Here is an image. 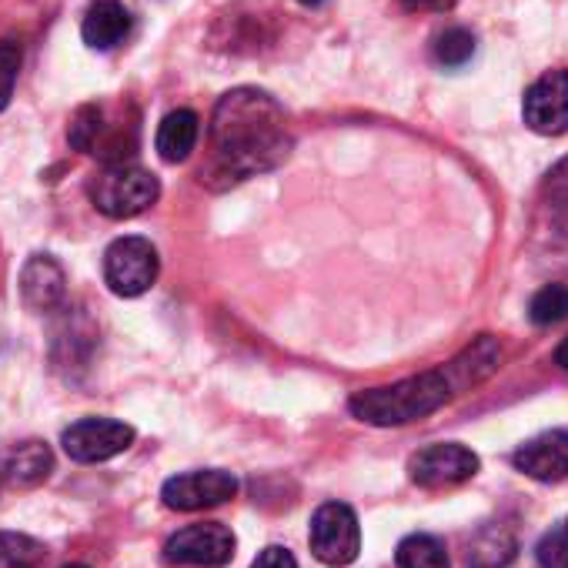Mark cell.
<instances>
[{
    "label": "cell",
    "instance_id": "cell-23",
    "mask_svg": "<svg viewBox=\"0 0 568 568\" xmlns=\"http://www.w3.org/2000/svg\"><path fill=\"white\" fill-rule=\"evenodd\" d=\"M541 191H545V197H548L551 207H555V204H568V158H561V161L548 171Z\"/></svg>",
    "mask_w": 568,
    "mask_h": 568
},
{
    "label": "cell",
    "instance_id": "cell-11",
    "mask_svg": "<svg viewBox=\"0 0 568 568\" xmlns=\"http://www.w3.org/2000/svg\"><path fill=\"white\" fill-rule=\"evenodd\" d=\"M515 468L535 481H565L568 478V432L551 428L525 442L511 455Z\"/></svg>",
    "mask_w": 568,
    "mask_h": 568
},
{
    "label": "cell",
    "instance_id": "cell-2",
    "mask_svg": "<svg viewBox=\"0 0 568 568\" xmlns=\"http://www.w3.org/2000/svg\"><path fill=\"white\" fill-rule=\"evenodd\" d=\"M498 358H501L498 342L491 335H481L471 348H465L445 368L422 372V375H412V378L395 382V385H385V388L358 392L348 402V408H352L355 418H362L368 425H378V428L408 425V422H418V418L435 415L458 392L485 382L498 368Z\"/></svg>",
    "mask_w": 568,
    "mask_h": 568
},
{
    "label": "cell",
    "instance_id": "cell-9",
    "mask_svg": "<svg viewBox=\"0 0 568 568\" xmlns=\"http://www.w3.org/2000/svg\"><path fill=\"white\" fill-rule=\"evenodd\" d=\"M408 475L422 488H452L478 475V455L458 442H438L412 455Z\"/></svg>",
    "mask_w": 568,
    "mask_h": 568
},
{
    "label": "cell",
    "instance_id": "cell-21",
    "mask_svg": "<svg viewBox=\"0 0 568 568\" xmlns=\"http://www.w3.org/2000/svg\"><path fill=\"white\" fill-rule=\"evenodd\" d=\"M535 558L541 568H568V528H551L538 538Z\"/></svg>",
    "mask_w": 568,
    "mask_h": 568
},
{
    "label": "cell",
    "instance_id": "cell-10",
    "mask_svg": "<svg viewBox=\"0 0 568 568\" xmlns=\"http://www.w3.org/2000/svg\"><path fill=\"white\" fill-rule=\"evenodd\" d=\"M525 124L541 138H558L568 131V71L541 74L521 101Z\"/></svg>",
    "mask_w": 568,
    "mask_h": 568
},
{
    "label": "cell",
    "instance_id": "cell-13",
    "mask_svg": "<svg viewBox=\"0 0 568 568\" xmlns=\"http://www.w3.org/2000/svg\"><path fill=\"white\" fill-rule=\"evenodd\" d=\"M51 471H54V455H51L48 442H38V438L8 448L4 458H0V478L14 488H34Z\"/></svg>",
    "mask_w": 568,
    "mask_h": 568
},
{
    "label": "cell",
    "instance_id": "cell-26",
    "mask_svg": "<svg viewBox=\"0 0 568 568\" xmlns=\"http://www.w3.org/2000/svg\"><path fill=\"white\" fill-rule=\"evenodd\" d=\"M555 362H558V365H561V368L568 372V338H565V342L558 345V352H555Z\"/></svg>",
    "mask_w": 568,
    "mask_h": 568
},
{
    "label": "cell",
    "instance_id": "cell-3",
    "mask_svg": "<svg viewBox=\"0 0 568 568\" xmlns=\"http://www.w3.org/2000/svg\"><path fill=\"white\" fill-rule=\"evenodd\" d=\"M161 197V184L151 171L138 164H108L91 181V201L101 214L114 221H128L144 214Z\"/></svg>",
    "mask_w": 568,
    "mask_h": 568
},
{
    "label": "cell",
    "instance_id": "cell-15",
    "mask_svg": "<svg viewBox=\"0 0 568 568\" xmlns=\"http://www.w3.org/2000/svg\"><path fill=\"white\" fill-rule=\"evenodd\" d=\"M197 134H201V118L194 111H187V108H178L161 121L154 148L168 164H181V161L191 158V151L197 144Z\"/></svg>",
    "mask_w": 568,
    "mask_h": 568
},
{
    "label": "cell",
    "instance_id": "cell-25",
    "mask_svg": "<svg viewBox=\"0 0 568 568\" xmlns=\"http://www.w3.org/2000/svg\"><path fill=\"white\" fill-rule=\"evenodd\" d=\"M551 217H555L558 234H565V237H568V204H555V207H551Z\"/></svg>",
    "mask_w": 568,
    "mask_h": 568
},
{
    "label": "cell",
    "instance_id": "cell-7",
    "mask_svg": "<svg viewBox=\"0 0 568 568\" xmlns=\"http://www.w3.org/2000/svg\"><path fill=\"white\" fill-rule=\"evenodd\" d=\"M237 495V478L221 468H201V471H184L164 481L161 498L174 511H204L231 501Z\"/></svg>",
    "mask_w": 568,
    "mask_h": 568
},
{
    "label": "cell",
    "instance_id": "cell-18",
    "mask_svg": "<svg viewBox=\"0 0 568 568\" xmlns=\"http://www.w3.org/2000/svg\"><path fill=\"white\" fill-rule=\"evenodd\" d=\"M44 558V541L24 531H0V568H41Z\"/></svg>",
    "mask_w": 568,
    "mask_h": 568
},
{
    "label": "cell",
    "instance_id": "cell-4",
    "mask_svg": "<svg viewBox=\"0 0 568 568\" xmlns=\"http://www.w3.org/2000/svg\"><path fill=\"white\" fill-rule=\"evenodd\" d=\"M161 257L148 237H118L104 251V284L118 298H141L158 281Z\"/></svg>",
    "mask_w": 568,
    "mask_h": 568
},
{
    "label": "cell",
    "instance_id": "cell-8",
    "mask_svg": "<svg viewBox=\"0 0 568 568\" xmlns=\"http://www.w3.org/2000/svg\"><path fill=\"white\" fill-rule=\"evenodd\" d=\"M61 445L74 462L98 465L128 452L134 445V428L114 418H81L64 432Z\"/></svg>",
    "mask_w": 568,
    "mask_h": 568
},
{
    "label": "cell",
    "instance_id": "cell-14",
    "mask_svg": "<svg viewBox=\"0 0 568 568\" xmlns=\"http://www.w3.org/2000/svg\"><path fill=\"white\" fill-rule=\"evenodd\" d=\"M128 31H131V14L121 0H94L84 14V24H81V38L94 51L118 48L128 38Z\"/></svg>",
    "mask_w": 568,
    "mask_h": 568
},
{
    "label": "cell",
    "instance_id": "cell-19",
    "mask_svg": "<svg viewBox=\"0 0 568 568\" xmlns=\"http://www.w3.org/2000/svg\"><path fill=\"white\" fill-rule=\"evenodd\" d=\"M475 58V34L465 28H448L435 41V61L442 68H465Z\"/></svg>",
    "mask_w": 568,
    "mask_h": 568
},
{
    "label": "cell",
    "instance_id": "cell-27",
    "mask_svg": "<svg viewBox=\"0 0 568 568\" xmlns=\"http://www.w3.org/2000/svg\"><path fill=\"white\" fill-rule=\"evenodd\" d=\"M305 8H318V4H325V0H302Z\"/></svg>",
    "mask_w": 568,
    "mask_h": 568
},
{
    "label": "cell",
    "instance_id": "cell-5",
    "mask_svg": "<svg viewBox=\"0 0 568 568\" xmlns=\"http://www.w3.org/2000/svg\"><path fill=\"white\" fill-rule=\"evenodd\" d=\"M312 551L318 561L332 568H345L358 558L362 551V525L352 505L345 501H325L312 515V531H308Z\"/></svg>",
    "mask_w": 568,
    "mask_h": 568
},
{
    "label": "cell",
    "instance_id": "cell-22",
    "mask_svg": "<svg viewBox=\"0 0 568 568\" xmlns=\"http://www.w3.org/2000/svg\"><path fill=\"white\" fill-rule=\"evenodd\" d=\"M18 71H21V48L11 41H0V111H8L14 98Z\"/></svg>",
    "mask_w": 568,
    "mask_h": 568
},
{
    "label": "cell",
    "instance_id": "cell-17",
    "mask_svg": "<svg viewBox=\"0 0 568 568\" xmlns=\"http://www.w3.org/2000/svg\"><path fill=\"white\" fill-rule=\"evenodd\" d=\"M398 568H452L448 561V551H445V541L435 538V535H408L398 551Z\"/></svg>",
    "mask_w": 568,
    "mask_h": 568
},
{
    "label": "cell",
    "instance_id": "cell-29",
    "mask_svg": "<svg viewBox=\"0 0 568 568\" xmlns=\"http://www.w3.org/2000/svg\"><path fill=\"white\" fill-rule=\"evenodd\" d=\"M565 528H568V521H565Z\"/></svg>",
    "mask_w": 568,
    "mask_h": 568
},
{
    "label": "cell",
    "instance_id": "cell-20",
    "mask_svg": "<svg viewBox=\"0 0 568 568\" xmlns=\"http://www.w3.org/2000/svg\"><path fill=\"white\" fill-rule=\"evenodd\" d=\"M528 318L535 325H558L561 318H568V288L565 284H545V288L531 298L528 305Z\"/></svg>",
    "mask_w": 568,
    "mask_h": 568
},
{
    "label": "cell",
    "instance_id": "cell-16",
    "mask_svg": "<svg viewBox=\"0 0 568 568\" xmlns=\"http://www.w3.org/2000/svg\"><path fill=\"white\" fill-rule=\"evenodd\" d=\"M515 551H518L515 531H511L508 525H501V521H491V525H485V528L471 538V545H468V561H471L475 568H501V565H508V561L515 558Z\"/></svg>",
    "mask_w": 568,
    "mask_h": 568
},
{
    "label": "cell",
    "instance_id": "cell-6",
    "mask_svg": "<svg viewBox=\"0 0 568 568\" xmlns=\"http://www.w3.org/2000/svg\"><path fill=\"white\" fill-rule=\"evenodd\" d=\"M234 535L221 521H197L181 531H174L164 541V561L168 565H187V568H224L234 558Z\"/></svg>",
    "mask_w": 568,
    "mask_h": 568
},
{
    "label": "cell",
    "instance_id": "cell-28",
    "mask_svg": "<svg viewBox=\"0 0 568 568\" xmlns=\"http://www.w3.org/2000/svg\"><path fill=\"white\" fill-rule=\"evenodd\" d=\"M64 568H88V565H64Z\"/></svg>",
    "mask_w": 568,
    "mask_h": 568
},
{
    "label": "cell",
    "instance_id": "cell-24",
    "mask_svg": "<svg viewBox=\"0 0 568 568\" xmlns=\"http://www.w3.org/2000/svg\"><path fill=\"white\" fill-rule=\"evenodd\" d=\"M251 568H298L295 555L281 545H267L264 551H257V558L251 561Z\"/></svg>",
    "mask_w": 568,
    "mask_h": 568
},
{
    "label": "cell",
    "instance_id": "cell-1",
    "mask_svg": "<svg viewBox=\"0 0 568 568\" xmlns=\"http://www.w3.org/2000/svg\"><path fill=\"white\" fill-rule=\"evenodd\" d=\"M292 154V134L284 131V111L257 88L227 91L211 114V158L201 181L211 191L234 187L247 178L274 171Z\"/></svg>",
    "mask_w": 568,
    "mask_h": 568
},
{
    "label": "cell",
    "instance_id": "cell-12",
    "mask_svg": "<svg viewBox=\"0 0 568 568\" xmlns=\"http://www.w3.org/2000/svg\"><path fill=\"white\" fill-rule=\"evenodd\" d=\"M68 274L51 254H34L21 271V298L31 312H54L64 305Z\"/></svg>",
    "mask_w": 568,
    "mask_h": 568
}]
</instances>
